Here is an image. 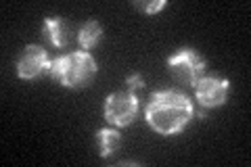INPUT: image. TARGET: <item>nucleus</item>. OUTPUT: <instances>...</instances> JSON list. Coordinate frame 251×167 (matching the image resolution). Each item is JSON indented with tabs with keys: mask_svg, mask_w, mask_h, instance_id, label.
Segmentation results:
<instances>
[{
	"mask_svg": "<svg viewBox=\"0 0 251 167\" xmlns=\"http://www.w3.org/2000/svg\"><path fill=\"white\" fill-rule=\"evenodd\" d=\"M193 102L178 90H161L151 94L145 109L147 123L163 136L180 134L193 119Z\"/></svg>",
	"mask_w": 251,
	"mask_h": 167,
	"instance_id": "nucleus-1",
	"label": "nucleus"
},
{
	"mask_svg": "<svg viewBox=\"0 0 251 167\" xmlns=\"http://www.w3.org/2000/svg\"><path fill=\"white\" fill-rule=\"evenodd\" d=\"M50 73L59 84L67 86V88H80L97 73V61L86 50L69 52L65 57L52 61Z\"/></svg>",
	"mask_w": 251,
	"mask_h": 167,
	"instance_id": "nucleus-2",
	"label": "nucleus"
},
{
	"mask_svg": "<svg viewBox=\"0 0 251 167\" xmlns=\"http://www.w3.org/2000/svg\"><path fill=\"white\" fill-rule=\"evenodd\" d=\"M168 67L172 71V75L180 79L186 86H195L203 77L205 71V59L201 57L197 50L193 48H180L168 59Z\"/></svg>",
	"mask_w": 251,
	"mask_h": 167,
	"instance_id": "nucleus-3",
	"label": "nucleus"
},
{
	"mask_svg": "<svg viewBox=\"0 0 251 167\" xmlns=\"http://www.w3.org/2000/svg\"><path fill=\"white\" fill-rule=\"evenodd\" d=\"M136 113H138V98L134 96V92L120 90L109 94L105 98V119L109 123L117 125V128L132 123Z\"/></svg>",
	"mask_w": 251,
	"mask_h": 167,
	"instance_id": "nucleus-4",
	"label": "nucleus"
},
{
	"mask_svg": "<svg viewBox=\"0 0 251 167\" xmlns=\"http://www.w3.org/2000/svg\"><path fill=\"white\" fill-rule=\"evenodd\" d=\"M195 96H197L201 107H220L226 102L228 96V79L216 77V75H203L195 84Z\"/></svg>",
	"mask_w": 251,
	"mask_h": 167,
	"instance_id": "nucleus-5",
	"label": "nucleus"
},
{
	"mask_svg": "<svg viewBox=\"0 0 251 167\" xmlns=\"http://www.w3.org/2000/svg\"><path fill=\"white\" fill-rule=\"evenodd\" d=\"M52 63L42 46H27L17 61V75L21 79H36L44 71H50Z\"/></svg>",
	"mask_w": 251,
	"mask_h": 167,
	"instance_id": "nucleus-6",
	"label": "nucleus"
},
{
	"mask_svg": "<svg viewBox=\"0 0 251 167\" xmlns=\"http://www.w3.org/2000/svg\"><path fill=\"white\" fill-rule=\"evenodd\" d=\"M44 34L49 38V42L57 48H63V46L69 44L72 40V31H69V25L65 19L61 17H49L44 19Z\"/></svg>",
	"mask_w": 251,
	"mask_h": 167,
	"instance_id": "nucleus-7",
	"label": "nucleus"
},
{
	"mask_svg": "<svg viewBox=\"0 0 251 167\" xmlns=\"http://www.w3.org/2000/svg\"><path fill=\"white\" fill-rule=\"evenodd\" d=\"M120 142H122V136H120V132L117 130H99L97 134V144H99V155L100 157H109V155H113L117 146H120Z\"/></svg>",
	"mask_w": 251,
	"mask_h": 167,
	"instance_id": "nucleus-8",
	"label": "nucleus"
},
{
	"mask_svg": "<svg viewBox=\"0 0 251 167\" xmlns=\"http://www.w3.org/2000/svg\"><path fill=\"white\" fill-rule=\"evenodd\" d=\"M100 36H103V27H100L97 21H88V23H84L80 34H77V42H80L82 48L88 50V48H92V46L99 44Z\"/></svg>",
	"mask_w": 251,
	"mask_h": 167,
	"instance_id": "nucleus-9",
	"label": "nucleus"
},
{
	"mask_svg": "<svg viewBox=\"0 0 251 167\" xmlns=\"http://www.w3.org/2000/svg\"><path fill=\"white\" fill-rule=\"evenodd\" d=\"M136 9H140L147 15H153V13H159L163 6H166V0H153V2H134Z\"/></svg>",
	"mask_w": 251,
	"mask_h": 167,
	"instance_id": "nucleus-10",
	"label": "nucleus"
},
{
	"mask_svg": "<svg viewBox=\"0 0 251 167\" xmlns=\"http://www.w3.org/2000/svg\"><path fill=\"white\" fill-rule=\"evenodd\" d=\"M140 88H145V79L143 75H130L128 79H126V90H130V92H134V90H140Z\"/></svg>",
	"mask_w": 251,
	"mask_h": 167,
	"instance_id": "nucleus-11",
	"label": "nucleus"
}]
</instances>
